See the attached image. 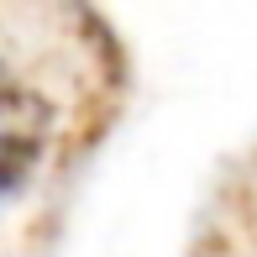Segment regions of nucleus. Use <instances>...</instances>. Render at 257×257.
I'll list each match as a JSON object with an SVG mask.
<instances>
[{"instance_id":"f03ea898","label":"nucleus","mask_w":257,"mask_h":257,"mask_svg":"<svg viewBox=\"0 0 257 257\" xmlns=\"http://www.w3.org/2000/svg\"><path fill=\"white\" fill-rule=\"evenodd\" d=\"M0 84H6V79H0Z\"/></svg>"},{"instance_id":"f257e3e1","label":"nucleus","mask_w":257,"mask_h":257,"mask_svg":"<svg viewBox=\"0 0 257 257\" xmlns=\"http://www.w3.org/2000/svg\"><path fill=\"white\" fill-rule=\"evenodd\" d=\"M48 105L21 84H0V194H11L42 158Z\"/></svg>"}]
</instances>
